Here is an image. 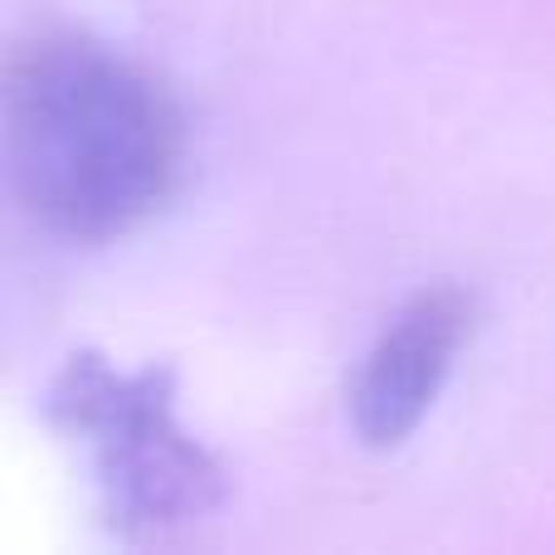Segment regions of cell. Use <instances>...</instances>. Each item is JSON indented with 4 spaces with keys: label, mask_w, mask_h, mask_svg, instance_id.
Segmentation results:
<instances>
[{
    "label": "cell",
    "mask_w": 555,
    "mask_h": 555,
    "mask_svg": "<svg viewBox=\"0 0 555 555\" xmlns=\"http://www.w3.org/2000/svg\"><path fill=\"white\" fill-rule=\"evenodd\" d=\"M5 166L25 215L68 244L142 230L185 176L171 88L83 29H39L5 64Z\"/></svg>",
    "instance_id": "cell-1"
},
{
    "label": "cell",
    "mask_w": 555,
    "mask_h": 555,
    "mask_svg": "<svg viewBox=\"0 0 555 555\" xmlns=\"http://www.w3.org/2000/svg\"><path fill=\"white\" fill-rule=\"evenodd\" d=\"M44 410L88 453L103 512L132 537L181 531L230 498L224 463L181 424L162 365L117 371L93 351L68 356Z\"/></svg>",
    "instance_id": "cell-2"
},
{
    "label": "cell",
    "mask_w": 555,
    "mask_h": 555,
    "mask_svg": "<svg viewBox=\"0 0 555 555\" xmlns=\"http://www.w3.org/2000/svg\"><path fill=\"white\" fill-rule=\"evenodd\" d=\"M473 317V293L434 283L385 322L351 380V429L365 449H400L420 429L468 346Z\"/></svg>",
    "instance_id": "cell-3"
}]
</instances>
